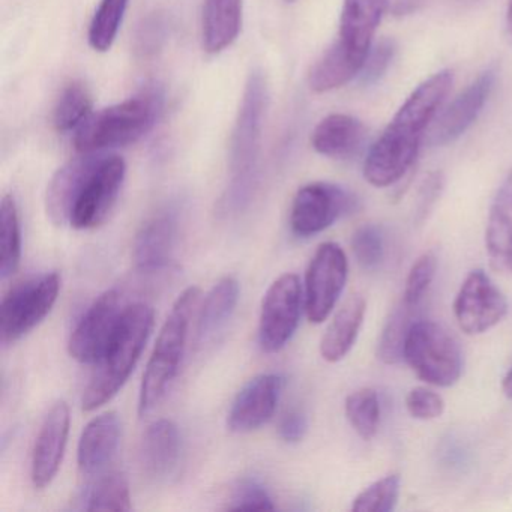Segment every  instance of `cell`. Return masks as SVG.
<instances>
[{"instance_id": "39", "label": "cell", "mask_w": 512, "mask_h": 512, "mask_svg": "<svg viewBox=\"0 0 512 512\" xmlns=\"http://www.w3.org/2000/svg\"><path fill=\"white\" fill-rule=\"evenodd\" d=\"M167 25L161 16H151L140 25L137 32L136 49L140 55H155L166 40Z\"/></svg>"}, {"instance_id": "27", "label": "cell", "mask_w": 512, "mask_h": 512, "mask_svg": "<svg viewBox=\"0 0 512 512\" xmlns=\"http://www.w3.org/2000/svg\"><path fill=\"white\" fill-rule=\"evenodd\" d=\"M131 508L130 484L121 472L100 476L82 496L85 511H131Z\"/></svg>"}, {"instance_id": "23", "label": "cell", "mask_w": 512, "mask_h": 512, "mask_svg": "<svg viewBox=\"0 0 512 512\" xmlns=\"http://www.w3.org/2000/svg\"><path fill=\"white\" fill-rule=\"evenodd\" d=\"M485 247L493 268L512 274V172L506 176L491 203Z\"/></svg>"}, {"instance_id": "43", "label": "cell", "mask_w": 512, "mask_h": 512, "mask_svg": "<svg viewBox=\"0 0 512 512\" xmlns=\"http://www.w3.org/2000/svg\"><path fill=\"white\" fill-rule=\"evenodd\" d=\"M506 29L509 37L512 38V0H509L508 10H506Z\"/></svg>"}, {"instance_id": "11", "label": "cell", "mask_w": 512, "mask_h": 512, "mask_svg": "<svg viewBox=\"0 0 512 512\" xmlns=\"http://www.w3.org/2000/svg\"><path fill=\"white\" fill-rule=\"evenodd\" d=\"M127 176V164L118 155L103 154L83 185L70 226L91 230L101 226L118 202Z\"/></svg>"}, {"instance_id": "29", "label": "cell", "mask_w": 512, "mask_h": 512, "mask_svg": "<svg viewBox=\"0 0 512 512\" xmlns=\"http://www.w3.org/2000/svg\"><path fill=\"white\" fill-rule=\"evenodd\" d=\"M92 113V95L88 86L83 82H71L56 103L53 125L58 133H76Z\"/></svg>"}, {"instance_id": "22", "label": "cell", "mask_w": 512, "mask_h": 512, "mask_svg": "<svg viewBox=\"0 0 512 512\" xmlns=\"http://www.w3.org/2000/svg\"><path fill=\"white\" fill-rule=\"evenodd\" d=\"M367 139V127L355 116L334 113L326 116L314 128L311 145L317 154L332 160L355 157Z\"/></svg>"}, {"instance_id": "33", "label": "cell", "mask_w": 512, "mask_h": 512, "mask_svg": "<svg viewBox=\"0 0 512 512\" xmlns=\"http://www.w3.org/2000/svg\"><path fill=\"white\" fill-rule=\"evenodd\" d=\"M400 496V476L388 475L373 482L353 499L352 511L391 512Z\"/></svg>"}, {"instance_id": "21", "label": "cell", "mask_w": 512, "mask_h": 512, "mask_svg": "<svg viewBox=\"0 0 512 512\" xmlns=\"http://www.w3.org/2000/svg\"><path fill=\"white\" fill-rule=\"evenodd\" d=\"M122 425L115 412L92 419L79 440L77 464L83 476H95L115 460L121 445Z\"/></svg>"}, {"instance_id": "40", "label": "cell", "mask_w": 512, "mask_h": 512, "mask_svg": "<svg viewBox=\"0 0 512 512\" xmlns=\"http://www.w3.org/2000/svg\"><path fill=\"white\" fill-rule=\"evenodd\" d=\"M308 430L307 416L301 410H290L280 421V437L286 443H299Z\"/></svg>"}, {"instance_id": "37", "label": "cell", "mask_w": 512, "mask_h": 512, "mask_svg": "<svg viewBox=\"0 0 512 512\" xmlns=\"http://www.w3.org/2000/svg\"><path fill=\"white\" fill-rule=\"evenodd\" d=\"M406 407L412 418L431 421V419L442 416L443 410H445V401L437 392L419 386L407 394Z\"/></svg>"}, {"instance_id": "31", "label": "cell", "mask_w": 512, "mask_h": 512, "mask_svg": "<svg viewBox=\"0 0 512 512\" xmlns=\"http://www.w3.org/2000/svg\"><path fill=\"white\" fill-rule=\"evenodd\" d=\"M413 307L400 302L398 307L394 308L385 328H383L382 337H380L379 346H377V356L385 364H398L404 359V344H406L407 334L410 326L413 325L412 311Z\"/></svg>"}, {"instance_id": "14", "label": "cell", "mask_w": 512, "mask_h": 512, "mask_svg": "<svg viewBox=\"0 0 512 512\" xmlns=\"http://www.w3.org/2000/svg\"><path fill=\"white\" fill-rule=\"evenodd\" d=\"M508 313V302L499 287L481 269L470 272L454 302L455 320L467 335H481L499 325Z\"/></svg>"}, {"instance_id": "34", "label": "cell", "mask_w": 512, "mask_h": 512, "mask_svg": "<svg viewBox=\"0 0 512 512\" xmlns=\"http://www.w3.org/2000/svg\"><path fill=\"white\" fill-rule=\"evenodd\" d=\"M437 271V259L433 253H425L413 263L407 275L401 301L409 307H418L419 302L427 293L428 287L433 283Z\"/></svg>"}, {"instance_id": "20", "label": "cell", "mask_w": 512, "mask_h": 512, "mask_svg": "<svg viewBox=\"0 0 512 512\" xmlns=\"http://www.w3.org/2000/svg\"><path fill=\"white\" fill-rule=\"evenodd\" d=\"M182 437L178 425L170 419H158L146 428L139 449L143 473L152 481H164L178 469Z\"/></svg>"}, {"instance_id": "6", "label": "cell", "mask_w": 512, "mask_h": 512, "mask_svg": "<svg viewBox=\"0 0 512 512\" xmlns=\"http://www.w3.org/2000/svg\"><path fill=\"white\" fill-rule=\"evenodd\" d=\"M268 103V86L262 71L254 70L245 85L244 97L230 139L232 202L239 205L250 193L259 155L263 116Z\"/></svg>"}, {"instance_id": "32", "label": "cell", "mask_w": 512, "mask_h": 512, "mask_svg": "<svg viewBox=\"0 0 512 512\" xmlns=\"http://www.w3.org/2000/svg\"><path fill=\"white\" fill-rule=\"evenodd\" d=\"M346 416L353 430L364 440L376 436L380 422V403L377 392L371 388H362L352 392L346 398Z\"/></svg>"}, {"instance_id": "36", "label": "cell", "mask_w": 512, "mask_h": 512, "mask_svg": "<svg viewBox=\"0 0 512 512\" xmlns=\"http://www.w3.org/2000/svg\"><path fill=\"white\" fill-rule=\"evenodd\" d=\"M352 251L359 265L364 269H374L383 260V236L379 227L365 224L352 236Z\"/></svg>"}, {"instance_id": "24", "label": "cell", "mask_w": 512, "mask_h": 512, "mask_svg": "<svg viewBox=\"0 0 512 512\" xmlns=\"http://www.w3.org/2000/svg\"><path fill=\"white\" fill-rule=\"evenodd\" d=\"M244 0H206L202 14L203 49L218 55L229 49L242 29Z\"/></svg>"}, {"instance_id": "19", "label": "cell", "mask_w": 512, "mask_h": 512, "mask_svg": "<svg viewBox=\"0 0 512 512\" xmlns=\"http://www.w3.org/2000/svg\"><path fill=\"white\" fill-rule=\"evenodd\" d=\"M179 224L173 212L155 215L143 224L133 244L134 265L151 274L172 262L178 244Z\"/></svg>"}, {"instance_id": "35", "label": "cell", "mask_w": 512, "mask_h": 512, "mask_svg": "<svg viewBox=\"0 0 512 512\" xmlns=\"http://www.w3.org/2000/svg\"><path fill=\"white\" fill-rule=\"evenodd\" d=\"M230 511H272L274 500L265 485L257 479H242L232 491Z\"/></svg>"}, {"instance_id": "13", "label": "cell", "mask_w": 512, "mask_h": 512, "mask_svg": "<svg viewBox=\"0 0 512 512\" xmlns=\"http://www.w3.org/2000/svg\"><path fill=\"white\" fill-rule=\"evenodd\" d=\"M353 208V197L340 185L311 182L299 188L290 209V229L299 238H311L331 227Z\"/></svg>"}, {"instance_id": "3", "label": "cell", "mask_w": 512, "mask_h": 512, "mask_svg": "<svg viewBox=\"0 0 512 512\" xmlns=\"http://www.w3.org/2000/svg\"><path fill=\"white\" fill-rule=\"evenodd\" d=\"M152 328L154 310L149 305L139 302L125 308L121 323L83 392L85 412L100 409L121 391L145 350Z\"/></svg>"}, {"instance_id": "9", "label": "cell", "mask_w": 512, "mask_h": 512, "mask_svg": "<svg viewBox=\"0 0 512 512\" xmlns=\"http://www.w3.org/2000/svg\"><path fill=\"white\" fill-rule=\"evenodd\" d=\"M302 310V286L298 275L284 274L266 290L259 319V346L277 353L289 344L298 329Z\"/></svg>"}, {"instance_id": "17", "label": "cell", "mask_w": 512, "mask_h": 512, "mask_svg": "<svg viewBox=\"0 0 512 512\" xmlns=\"http://www.w3.org/2000/svg\"><path fill=\"white\" fill-rule=\"evenodd\" d=\"M70 407L56 401L44 416L32 451L31 478L35 488L49 487L61 469L70 434Z\"/></svg>"}, {"instance_id": "2", "label": "cell", "mask_w": 512, "mask_h": 512, "mask_svg": "<svg viewBox=\"0 0 512 512\" xmlns=\"http://www.w3.org/2000/svg\"><path fill=\"white\" fill-rule=\"evenodd\" d=\"M388 0H344L338 37L314 62L308 86L316 94L343 88L361 74Z\"/></svg>"}, {"instance_id": "12", "label": "cell", "mask_w": 512, "mask_h": 512, "mask_svg": "<svg viewBox=\"0 0 512 512\" xmlns=\"http://www.w3.org/2000/svg\"><path fill=\"white\" fill-rule=\"evenodd\" d=\"M121 296L107 290L85 311L68 340V352L80 364H97L112 341L122 316Z\"/></svg>"}, {"instance_id": "42", "label": "cell", "mask_w": 512, "mask_h": 512, "mask_svg": "<svg viewBox=\"0 0 512 512\" xmlns=\"http://www.w3.org/2000/svg\"><path fill=\"white\" fill-rule=\"evenodd\" d=\"M502 391L509 400H512V368L506 373V376L503 377Z\"/></svg>"}, {"instance_id": "26", "label": "cell", "mask_w": 512, "mask_h": 512, "mask_svg": "<svg viewBox=\"0 0 512 512\" xmlns=\"http://www.w3.org/2000/svg\"><path fill=\"white\" fill-rule=\"evenodd\" d=\"M239 292V283L233 277L221 278L212 287L197 317V344L203 346L224 331L235 313Z\"/></svg>"}, {"instance_id": "38", "label": "cell", "mask_w": 512, "mask_h": 512, "mask_svg": "<svg viewBox=\"0 0 512 512\" xmlns=\"http://www.w3.org/2000/svg\"><path fill=\"white\" fill-rule=\"evenodd\" d=\"M395 55V44L391 40H382L373 46L367 61H365L364 68H362L361 80L365 85L376 83L383 74L388 70L391 65L392 59Z\"/></svg>"}, {"instance_id": "7", "label": "cell", "mask_w": 512, "mask_h": 512, "mask_svg": "<svg viewBox=\"0 0 512 512\" xmlns=\"http://www.w3.org/2000/svg\"><path fill=\"white\" fill-rule=\"evenodd\" d=\"M404 361L428 385L448 388L463 373V353L457 340L439 323L418 320L410 326Z\"/></svg>"}, {"instance_id": "30", "label": "cell", "mask_w": 512, "mask_h": 512, "mask_svg": "<svg viewBox=\"0 0 512 512\" xmlns=\"http://www.w3.org/2000/svg\"><path fill=\"white\" fill-rule=\"evenodd\" d=\"M130 0H101L89 25L88 41L92 50L106 53L112 49L124 22Z\"/></svg>"}, {"instance_id": "1", "label": "cell", "mask_w": 512, "mask_h": 512, "mask_svg": "<svg viewBox=\"0 0 512 512\" xmlns=\"http://www.w3.org/2000/svg\"><path fill=\"white\" fill-rule=\"evenodd\" d=\"M452 82V71H437L404 101L368 151L364 163L368 184L391 187L412 169L425 133L442 109Z\"/></svg>"}, {"instance_id": "18", "label": "cell", "mask_w": 512, "mask_h": 512, "mask_svg": "<svg viewBox=\"0 0 512 512\" xmlns=\"http://www.w3.org/2000/svg\"><path fill=\"white\" fill-rule=\"evenodd\" d=\"M103 154L106 152L80 154L65 163L50 179L46 191V212L55 226H67L71 223V215L83 185Z\"/></svg>"}, {"instance_id": "8", "label": "cell", "mask_w": 512, "mask_h": 512, "mask_svg": "<svg viewBox=\"0 0 512 512\" xmlns=\"http://www.w3.org/2000/svg\"><path fill=\"white\" fill-rule=\"evenodd\" d=\"M61 292L58 272L29 278L11 287L0 307V335L5 344L16 343L37 328L55 307Z\"/></svg>"}, {"instance_id": "4", "label": "cell", "mask_w": 512, "mask_h": 512, "mask_svg": "<svg viewBox=\"0 0 512 512\" xmlns=\"http://www.w3.org/2000/svg\"><path fill=\"white\" fill-rule=\"evenodd\" d=\"M163 106L160 88L143 89L122 103L92 113L74 133V146L79 154H97L133 145L155 127Z\"/></svg>"}, {"instance_id": "15", "label": "cell", "mask_w": 512, "mask_h": 512, "mask_svg": "<svg viewBox=\"0 0 512 512\" xmlns=\"http://www.w3.org/2000/svg\"><path fill=\"white\" fill-rule=\"evenodd\" d=\"M496 77L497 68L491 65L461 91L449 106L437 113L428 136L431 146H445L455 142L472 127L493 91Z\"/></svg>"}, {"instance_id": "44", "label": "cell", "mask_w": 512, "mask_h": 512, "mask_svg": "<svg viewBox=\"0 0 512 512\" xmlns=\"http://www.w3.org/2000/svg\"><path fill=\"white\" fill-rule=\"evenodd\" d=\"M284 2H287V4H293V2H295V0H284Z\"/></svg>"}, {"instance_id": "41", "label": "cell", "mask_w": 512, "mask_h": 512, "mask_svg": "<svg viewBox=\"0 0 512 512\" xmlns=\"http://www.w3.org/2000/svg\"><path fill=\"white\" fill-rule=\"evenodd\" d=\"M440 190H442V176H440V173H434V175H430V178L425 181L424 187H422L418 205V220L422 221L427 217L428 212L436 203Z\"/></svg>"}, {"instance_id": "28", "label": "cell", "mask_w": 512, "mask_h": 512, "mask_svg": "<svg viewBox=\"0 0 512 512\" xmlns=\"http://www.w3.org/2000/svg\"><path fill=\"white\" fill-rule=\"evenodd\" d=\"M22 259V232L19 209L13 196L7 194L0 203V277L7 280L16 274Z\"/></svg>"}, {"instance_id": "10", "label": "cell", "mask_w": 512, "mask_h": 512, "mask_svg": "<svg viewBox=\"0 0 512 512\" xmlns=\"http://www.w3.org/2000/svg\"><path fill=\"white\" fill-rule=\"evenodd\" d=\"M349 262L335 242L317 248L305 275V313L311 323L325 322L346 286Z\"/></svg>"}, {"instance_id": "16", "label": "cell", "mask_w": 512, "mask_h": 512, "mask_svg": "<svg viewBox=\"0 0 512 512\" xmlns=\"http://www.w3.org/2000/svg\"><path fill=\"white\" fill-rule=\"evenodd\" d=\"M283 389L284 377L278 373L259 374L245 383L227 415L229 430L251 433L268 424L275 415Z\"/></svg>"}, {"instance_id": "25", "label": "cell", "mask_w": 512, "mask_h": 512, "mask_svg": "<svg viewBox=\"0 0 512 512\" xmlns=\"http://www.w3.org/2000/svg\"><path fill=\"white\" fill-rule=\"evenodd\" d=\"M367 302L364 296L352 295L338 310L320 341V355L335 364L349 355L364 323Z\"/></svg>"}, {"instance_id": "5", "label": "cell", "mask_w": 512, "mask_h": 512, "mask_svg": "<svg viewBox=\"0 0 512 512\" xmlns=\"http://www.w3.org/2000/svg\"><path fill=\"white\" fill-rule=\"evenodd\" d=\"M200 296L202 292L199 287L185 289L176 299L158 334L140 385V418L149 415L164 400L173 380L178 376L190 334L191 319L199 305Z\"/></svg>"}]
</instances>
